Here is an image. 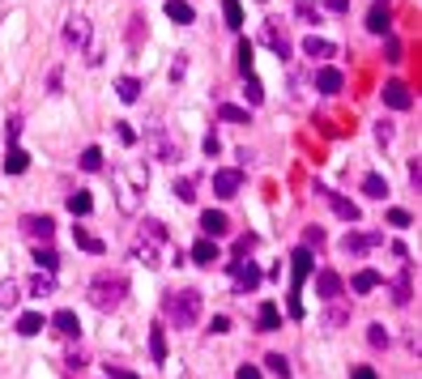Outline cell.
<instances>
[{
    "mask_svg": "<svg viewBox=\"0 0 422 379\" xmlns=\"http://www.w3.org/2000/svg\"><path fill=\"white\" fill-rule=\"evenodd\" d=\"M252 247H256V235H239V243H235V260H239V256H252Z\"/></svg>",
    "mask_w": 422,
    "mask_h": 379,
    "instance_id": "obj_48",
    "label": "cell"
},
{
    "mask_svg": "<svg viewBox=\"0 0 422 379\" xmlns=\"http://www.w3.org/2000/svg\"><path fill=\"white\" fill-rule=\"evenodd\" d=\"M116 137H120V141H124V145H132V141H137V132H132V128H128V124H116Z\"/></svg>",
    "mask_w": 422,
    "mask_h": 379,
    "instance_id": "obj_60",
    "label": "cell"
},
{
    "mask_svg": "<svg viewBox=\"0 0 422 379\" xmlns=\"http://www.w3.org/2000/svg\"><path fill=\"white\" fill-rule=\"evenodd\" d=\"M367 341H372L376 350H384V345H388V333H384V324H372V329H367Z\"/></svg>",
    "mask_w": 422,
    "mask_h": 379,
    "instance_id": "obj_46",
    "label": "cell"
},
{
    "mask_svg": "<svg viewBox=\"0 0 422 379\" xmlns=\"http://www.w3.org/2000/svg\"><path fill=\"white\" fill-rule=\"evenodd\" d=\"M311 277V247H294L290 256V290H303Z\"/></svg>",
    "mask_w": 422,
    "mask_h": 379,
    "instance_id": "obj_7",
    "label": "cell"
},
{
    "mask_svg": "<svg viewBox=\"0 0 422 379\" xmlns=\"http://www.w3.org/2000/svg\"><path fill=\"white\" fill-rule=\"evenodd\" d=\"M273 329H282V311L273 303H265L260 307V333H273Z\"/></svg>",
    "mask_w": 422,
    "mask_h": 379,
    "instance_id": "obj_32",
    "label": "cell"
},
{
    "mask_svg": "<svg viewBox=\"0 0 422 379\" xmlns=\"http://www.w3.org/2000/svg\"><path fill=\"white\" fill-rule=\"evenodd\" d=\"M81 171H90V175L102 171V153H98V145H90V149L81 153Z\"/></svg>",
    "mask_w": 422,
    "mask_h": 379,
    "instance_id": "obj_43",
    "label": "cell"
},
{
    "mask_svg": "<svg viewBox=\"0 0 422 379\" xmlns=\"http://www.w3.org/2000/svg\"><path fill=\"white\" fill-rule=\"evenodd\" d=\"M149 141H154V149H158V158H163V162H175V158H179L175 141H171L163 128H158V124H149Z\"/></svg>",
    "mask_w": 422,
    "mask_h": 379,
    "instance_id": "obj_16",
    "label": "cell"
},
{
    "mask_svg": "<svg viewBox=\"0 0 422 379\" xmlns=\"http://www.w3.org/2000/svg\"><path fill=\"white\" fill-rule=\"evenodd\" d=\"M260 39H265V43H269L273 51H278L282 60L290 56V39H286V30L278 26V18H265V26H260Z\"/></svg>",
    "mask_w": 422,
    "mask_h": 379,
    "instance_id": "obj_11",
    "label": "cell"
},
{
    "mask_svg": "<svg viewBox=\"0 0 422 379\" xmlns=\"http://www.w3.org/2000/svg\"><path fill=\"white\" fill-rule=\"evenodd\" d=\"M200 149H205V153H209V158H214V153H222V141H218V132H209V137H205V145H200Z\"/></svg>",
    "mask_w": 422,
    "mask_h": 379,
    "instance_id": "obj_55",
    "label": "cell"
},
{
    "mask_svg": "<svg viewBox=\"0 0 422 379\" xmlns=\"http://www.w3.org/2000/svg\"><path fill=\"white\" fill-rule=\"evenodd\" d=\"M239 69H243V73H252V43H247V39L239 43Z\"/></svg>",
    "mask_w": 422,
    "mask_h": 379,
    "instance_id": "obj_49",
    "label": "cell"
},
{
    "mask_svg": "<svg viewBox=\"0 0 422 379\" xmlns=\"http://www.w3.org/2000/svg\"><path fill=\"white\" fill-rule=\"evenodd\" d=\"M315 192H320V196L329 200V209L337 213V218H346V222H354V218H358V205H354L350 196H341V192H333V188H325V184H315Z\"/></svg>",
    "mask_w": 422,
    "mask_h": 379,
    "instance_id": "obj_8",
    "label": "cell"
},
{
    "mask_svg": "<svg viewBox=\"0 0 422 379\" xmlns=\"http://www.w3.org/2000/svg\"><path fill=\"white\" fill-rule=\"evenodd\" d=\"M51 324H56V333H64V337H77L81 333V319L73 311H56V315H51Z\"/></svg>",
    "mask_w": 422,
    "mask_h": 379,
    "instance_id": "obj_25",
    "label": "cell"
},
{
    "mask_svg": "<svg viewBox=\"0 0 422 379\" xmlns=\"http://www.w3.org/2000/svg\"><path fill=\"white\" fill-rule=\"evenodd\" d=\"M384 243V235H358V230H346V239H341V251H350V256H367L372 247H380Z\"/></svg>",
    "mask_w": 422,
    "mask_h": 379,
    "instance_id": "obj_10",
    "label": "cell"
},
{
    "mask_svg": "<svg viewBox=\"0 0 422 379\" xmlns=\"http://www.w3.org/2000/svg\"><path fill=\"white\" fill-rule=\"evenodd\" d=\"M167 18L179 22V26H192L196 22V9L188 5V0H167Z\"/></svg>",
    "mask_w": 422,
    "mask_h": 379,
    "instance_id": "obj_21",
    "label": "cell"
},
{
    "mask_svg": "<svg viewBox=\"0 0 422 379\" xmlns=\"http://www.w3.org/2000/svg\"><path fill=\"white\" fill-rule=\"evenodd\" d=\"M51 290H56V273H34V277H30V294L47 298Z\"/></svg>",
    "mask_w": 422,
    "mask_h": 379,
    "instance_id": "obj_34",
    "label": "cell"
},
{
    "mask_svg": "<svg viewBox=\"0 0 422 379\" xmlns=\"http://www.w3.org/2000/svg\"><path fill=\"white\" fill-rule=\"evenodd\" d=\"M265 366H269L278 379H290V362H286V354H265Z\"/></svg>",
    "mask_w": 422,
    "mask_h": 379,
    "instance_id": "obj_39",
    "label": "cell"
},
{
    "mask_svg": "<svg viewBox=\"0 0 422 379\" xmlns=\"http://www.w3.org/2000/svg\"><path fill=\"white\" fill-rule=\"evenodd\" d=\"M320 5H325L329 13H346V9H350V0H320Z\"/></svg>",
    "mask_w": 422,
    "mask_h": 379,
    "instance_id": "obj_59",
    "label": "cell"
},
{
    "mask_svg": "<svg viewBox=\"0 0 422 379\" xmlns=\"http://www.w3.org/2000/svg\"><path fill=\"white\" fill-rule=\"evenodd\" d=\"M149 358L158 366L167 362V333H163V324H154V329H149Z\"/></svg>",
    "mask_w": 422,
    "mask_h": 379,
    "instance_id": "obj_19",
    "label": "cell"
},
{
    "mask_svg": "<svg viewBox=\"0 0 422 379\" xmlns=\"http://www.w3.org/2000/svg\"><path fill=\"white\" fill-rule=\"evenodd\" d=\"M158 247H163V243H149V239H141V243H137V260H141V264H149V268H158V264H163Z\"/></svg>",
    "mask_w": 422,
    "mask_h": 379,
    "instance_id": "obj_30",
    "label": "cell"
},
{
    "mask_svg": "<svg viewBox=\"0 0 422 379\" xmlns=\"http://www.w3.org/2000/svg\"><path fill=\"white\" fill-rule=\"evenodd\" d=\"M235 379H260V366H247V362H243V366L235 371Z\"/></svg>",
    "mask_w": 422,
    "mask_h": 379,
    "instance_id": "obj_62",
    "label": "cell"
},
{
    "mask_svg": "<svg viewBox=\"0 0 422 379\" xmlns=\"http://www.w3.org/2000/svg\"><path fill=\"white\" fill-rule=\"evenodd\" d=\"M90 39H94V26H90V18H86V13H73V18L64 22V43L81 51V47H90Z\"/></svg>",
    "mask_w": 422,
    "mask_h": 379,
    "instance_id": "obj_5",
    "label": "cell"
},
{
    "mask_svg": "<svg viewBox=\"0 0 422 379\" xmlns=\"http://www.w3.org/2000/svg\"><path fill=\"white\" fill-rule=\"evenodd\" d=\"M64 362H69L73 371H81V366H86V354H81V350H73V354H64Z\"/></svg>",
    "mask_w": 422,
    "mask_h": 379,
    "instance_id": "obj_61",
    "label": "cell"
},
{
    "mask_svg": "<svg viewBox=\"0 0 422 379\" xmlns=\"http://www.w3.org/2000/svg\"><path fill=\"white\" fill-rule=\"evenodd\" d=\"M141 239H149V243H167V226L158 222V218H145V222H141Z\"/></svg>",
    "mask_w": 422,
    "mask_h": 379,
    "instance_id": "obj_33",
    "label": "cell"
},
{
    "mask_svg": "<svg viewBox=\"0 0 422 379\" xmlns=\"http://www.w3.org/2000/svg\"><path fill=\"white\" fill-rule=\"evenodd\" d=\"M376 141H380V145L393 141V120H376Z\"/></svg>",
    "mask_w": 422,
    "mask_h": 379,
    "instance_id": "obj_47",
    "label": "cell"
},
{
    "mask_svg": "<svg viewBox=\"0 0 422 379\" xmlns=\"http://www.w3.org/2000/svg\"><path fill=\"white\" fill-rule=\"evenodd\" d=\"M218 116H222L226 124H247V120H252V116L243 111V106H235V102H226V106H222V111H218Z\"/></svg>",
    "mask_w": 422,
    "mask_h": 379,
    "instance_id": "obj_42",
    "label": "cell"
},
{
    "mask_svg": "<svg viewBox=\"0 0 422 379\" xmlns=\"http://www.w3.org/2000/svg\"><path fill=\"white\" fill-rule=\"evenodd\" d=\"M43 324H47V319H43L39 311H26V315H18V333H22V337H34V333H43Z\"/></svg>",
    "mask_w": 422,
    "mask_h": 379,
    "instance_id": "obj_27",
    "label": "cell"
},
{
    "mask_svg": "<svg viewBox=\"0 0 422 379\" xmlns=\"http://www.w3.org/2000/svg\"><path fill=\"white\" fill-rule=\"evenodd\" d=\"M192 260H196V264H214V260H218V239H209V235L196 239V243H192Z\"/></svg>",
    "mask_w": 422,
    "mask_h": 379,
    "instance_id": "obj_20",
    "label": "cell"
},
{
    "mask_svg": "<svg viewBox=\"0 0 422 379\" xmlns=\"http://www.w3.org/2000/svg\"><path fill=\"white\" fill-rule=\"evenodd\" d=\"M414 298V273H409V260H405V268L397 273V282H393V303L397 307H405Z\"/></svg>",
    "mask_w": 422,
    "mask_h": 379,
    "instance_id": "obj_15",
    "label": "cell"
},
{
    "mask_svg": "<svg viewBox=\"0 0 422 379\" xmlns=\"http://www.w3.org/2000/svg\"><path fill=\"white\" fill-rule=\"evenodd\" d=\"M86 298L98 307V311H116L124 298H128V277H111V273H102V277H94L90 286H86Z\"/></svg>",
    "mask_w": 422,
    "mask_h": 379,
    "instance_id": "obj_2",
    "label": "cell"
},
{
    "mask_svg": "<svg viewBox=\"0 0 422 379\" xmlns=\"http://www.w3.org/2000/svg\"><path fill=\"white\" fill-rule=\"evenodd\" d=\"M107 379H141V375L128 371V366H111V362H107Z\"/></svg>",
    "mask_w": 422,
    "mask_h": 379,
    "instance_id": "obj_51",
    "label": "cell"
},
{
    "mask_svg": "<svg viewBox=\"0 0 422 379\" xmlns=\"http://www.w3.org/2000/svg\"><path fill=\"white\" fill-rule=\"evenodd\" d=\"M73 243H77L81 251H90V256H102V251H107V243H102L98 235H90L86 226H73Z\"/></svg>",
    "mask_w": 422,
    "mask_h": 379,
    "instance_id": "obj_17",
    "label": "cell"
},
{
    "mask_svg": "<svg viewBox=\"0 0 422 379\" xmlns=\"http://www.w3.org/2000/svg\"><path fill=\"white\" fill-rule=\"evenodd\" d=\"M90 209H94L90 192H69V213H90Z\"/></svg>",
    "mask_w": 422,
    "mask_h": 379,
    "instance_id": "obj_38",
    "label": "cell"
},
{
    "mask_svg": "<svg viewBox=\"0 0 422 379\" xmlns=\"http://www.w3.org/2000/svg\"><path fill=\"white\" fill-rule=\"evenodd\" d=\"M303 239H307V247H320V243H325V230H320V226H307Z\"/></svg>",
    "mask_w": 422,
    "mask_h": 379,
    "instance_id": "obj_52",
    "label": "cell"
},
{
    "mask_svg": "<svg viewBox=\"0 0 422 379\" xmlns=\"http://www.w3.org/2000/svg\"><path fill=\"white\" fill-rule=\"evenodd\" d=\"M141 34H145V22H141V18H132V22H128V43L137 47V43H141Z\"/></svg>",
    "mask_w": 422,
    "mask_h": 379,
    "instance_id": "obj_50",
    "label": "cell"
},
{
    "mask_svg": "<svg viewBox=\"0 0 422 379\" xmlns=\"http://www.w3.org/2000/svg\"><path fill=\"white\" fill-rule=\"evenodd\" d=\"M294 18H303V22H320L325 13H320V5H311V0H299V5H294Z\"/></svg>",
    "mask_w": 422,
    "mask_h": 379,
    "instance_id": "obj_41",
    "label": "cell"
},
{
    "mask_svg": "<svg viewBox=\"0 0 422 379\" xmlns=\"http://www.w3.org/2000/svg\"><path fill=\"white\" fill-rule=\"evenodd\" d=\"M350 379H380V375H376V366H354Z\"/></svg>",
    "mask_w": 422,
    "mask_h": 379,
    "instance_id": "obj_58",
    "label": "cell"
},
{
    "mask_svg": "<svg viewBox=\"0 0 422 379\" xmlns=\"http://www.w3.org/2000/svg\"><path fill=\"white\" fill-rule=\"evenodd\" d=\"M22 235H26V239H39V243H47L51 235H56V222H51V218H43V213H26V218H22Z\"/></svg>",
    "mask_w": 422,
    "mask_h": 379,
    "instance_id": "obj_9",
    "label": "cell"
},
{
    "mask_svg": "<svg viewBox=\"0 0 422 379\" xmlns=\"http://www.w3.org/2000/svg\"><path fill=\"white\" fill-rule=\"evenodd\" d=\"M222 13H226V26L231 30L243 26V5H239V0H222Z\"/></svg>",
    "mask_w": 422,
    "mask_h": 379,
    "instance_id": "obj_37",
    "label": "cell"
},
{
    "mask_svg": "<svg viewBox=\"0 0 422 379\" xmlns=\"http://www.w3.org/2000/svg\"><path fill=\"white\" fill-rule=\"evenodd\" d=\"M384 106H388V111H409V106H414V94H409V85L405 81H384Z\"/></svg>",
    "mask_w": 422,
    "mask_h": 379,
    "instance_id": "obj_6",
    "label": "cell"
},
{
    "mask_svg": "<svg viewBox=\"0 0 422 379\" xmlns=\"http://www.w3.org/2000/svg\"><path fill=\"white\" fill-rule=\"evenodd\" d=\"M18 298H22V290H18V282H0V307H18Z\"/></svg>",
    "mask_w": 422,
    "mask_h": 379,
    "instance_id": "obj_40",
    "label": "cell"
},
{
    "mask_svg": "<svg viewBox=\"0 0 422 379\" xmlns=\"http://www.w3.org/2000/svg\"><path fill=\"white\" fill-rule=\"evenodd\" d=\"M384 56H388V64L401 60V43H397V39H384Z\"/></svg>",
    "mask_w": 422,
    "mask_h": 379,
    "instance_id": "obj_53",
    "label": "cell"
},
{
    "mask_svg": "<svg viewBox=\"0 0 422 379\" xmlns=\"http://www.w3.org/2000/svg\"><path fill=\"white\" fill-rule=\"evenodd\" d=\"M384 218H388V226H397V230H405V226L414 222V218H409V213H405V209H388V213H384Z\"/></svg>",
    "mask_w": 422,
    "mask_h": 379,
    "instance_id": "obj_45",
    "label": "cell"
},
{
    "mask_svg": "<svg viewBox=\"0 0 422 379\" xmlns=\"http://www.w3.org/2000/svg\"><path fill=\"white\" fill-rule=\"evenodd\" d=\"M325 324H329V329H346V324H350V311L333 298V307H329V315H325Z\"/></svg>",
    "mask_w": 422,
    "mask_h": 379,
    "instance_id": "obj_36",
    "label": "cell"
},
{
    "mask_svg": "<svg viewBox=\"0 0 422 379\" xmlns=\"http://www.w3.org/2000/svg\"><path fill=\"white\" fill-rule=\"evenodd\" d=\"M5 171H9V175H22V171H30V158H26V149L9 145V153H5Z\"/></svg>",
    "mask_w": 422,
    "mask_h": 379,
    "instance_id": "obj_26",
    "label": "cell"
},
{
    "mask_svg": "<svg viewBox=\"0 0 422 379\" xmlns=\"http://www.w3.org/2000/svg\"><path fill=\"white\" fill-rule=\"evenodd\" d=\"M341 286H346V282L333 273V268H320V273H315V294H320L325 303H333V298L341 294Z\"/></svg>",
    "mask_w": 422,
    "mask_h": 379,
    "instance_id": "obj_14",
    "label": "cell"
},
{
    "mask_svg": "<svg viewBox=\"0 0 422 379\" xmlns=\"http://www.w3.org/2000/svg\"><path fill=\"white\" fill-rule=\"evenodd\" d=\"M350 286H354V294H372V290L380 286V273H376V268H362V273H358Z\"/></svg>",
    "mask_w": 422,
    "mask_h": 379,
    "instance_id": "obj_29",
    "label": "cell"
},
{
    "mask_svg": "<svg viewBox=\"0 0 422 379\" xmlns=\"http://www.w3.org/2000/svg\"><path fill=\"white\" fill-rule=\"evenodd\" d=\"M239 184H243V171H239V167H226V171L214 175V192H218L222 200H231V196L239 192Z\"/></svg>",
    "mask_w": 422,
    "mask_h": 379,
    "instance_id": "obj_13",
    "label": "cell"
},
{
    "mask_svg": "<svg viewBox=\"0 0 422 379\" xmlns=\"http://www.w3.org/2000/svg\"><path fill=\"white\" fill-rule=\"evenodd\" d=\"M116 94H120V102H137L141 98V81L137 77H120L116 81Z\"/></svg>",
    "mask_w": 422,
    "mask_h": 379,
    "instance_id": "obj_31",
    "label": "cell"
},
{
    "mask_svg": "<svg viewBox=\"0 0 422 379\" xmlns=\"http://www.w3.org/2000/svg\"><path fill=\"white\" fill-rule=\"evenodd\" d=\"M60 85H64V73H60V69H51V77H47V90H51V94H60Z\"/></svg>",
    "mask_w": 422,
    "mask_h": 379,
    "instance_id": "obj_57",
    "label": "cell"
},
{
    "mask_svg": "<svg viewBox=\"0 0 422 379\" xmlns=\"http://www.w3.org/2000/svg\"><path fill=\"white\" fill-rule=\"evenodd\" d=\"M341 81H346V77H341L337 69H320V73H315V90H320V94H337Z\"/></svg>",
    "mask_w": 422,
    "mask_h": 379,
    "instance_id": "obj_23",
    "label": "cell"
},
{
    "mask_svg": "<svg viewBox=\"0 0 422 379\" xmlns=\"http://www.w3.org/2000/svg\"><path fill=\"white\" fill-rule=\"evenodd\" d=\"M362 196L384 200V196H388V179H384V175H367V179H362Z\"/></svg>",
    "mask_w": 422,
    "mask_h": 379,
    "instance_id": "obj_28",
    "label": "cell"
},
{
    "mask_svg": "<svg viewBox=\"0 0 422 379\" xmlns=\"http://www.w3.org/2000/svg\"><path fill=\"white\" fill-rule=\"evenodd\" d=\"M209 333H231V315H214L209 319Z\"/></svg>",
    "mask_w": 422,
    "mask_h": 379,
    "instance_id": "obj_54",
    "label": "cell"
},
{
    "mask_svg": "<svg viewBox=\"0 0 422 379\" xmlns=\"http://www.w3.org/2000/svg\"><path fill=\"white\" fill-rule=\"evenodd\" d=\"M200 230H205L209 239H222V235L231 230V218H226L222 209H205V213H200Z\"/></svg>",
    "mask_w": 422,
    "mask_h": 379,
    "instance_id": "obj_12",
    "label": "cell"
},
{
    "mask_svg": "<svg viewBox=\"0 0 422 379\" xmlns=\"http://www.w3.org/2000/svg\"><path fill=\"white\" fill-rule=\"evenodd\" d=\"M18 132H22V116H9V124H5V137H9V145L18 141Z\"/></svg>",
    "mask_w": 422,
    "mask_h": 379,
    "instance_id": "obj_56",
    "label": "cell"
},
{
    "mask_svg": "<svg viewBox=\"0 0 422 379\" xmlns=\"http://www.w3.org/2000/svg\"><path fill=\"white\" fill-rule=\"evenodd\" d=\"M409 179H414V188H418V184H422V162H418V158H414V162H409Z\"/></svg>",
    "mask_w": 422,
    "mask_h": 379,
    "instance_id": "obj_63",
    "label": "cell"
},
{
    "mask_svg": "<svg viewBox=\"0 0 422 379\" xmlns=\"http://www.w3.org/2000/svg\"><path fill=\"white\" fill-rule=\"evenodd\" d=\"M260 264L252 260V256H239L235 264H231V282H235V294H247V290H256L260 286Z\"/></svg>",
    "mask_w": 422,
    "mask_h": 379,
    "instance_id": "obj_4",
    "label": "cell"
},
{
    "mask_svg": "<svg viewBox=\"0 0 422 379\" xmlns=\"http://www.w3.org/2000/svg\"><path fill=\"white\" fill-rule=\"evenodd\" d=\"M252 162H256V153H252V149L243 145V149H239V167H252Z\"/></svg>",
    "mask_w": 422,
    "mask_h": 379,
    "instance_id": "obj_64",
    "label": "cell"
},
{
    "mask_svg": "<svg viewBox=\"0 0 422 379\" xmlns=\"http://www.w3.org/2000/svg\"><path fill=\"white\" fill-rule=\"evenodd\" d=\"M34 264L43 268V273H56V268H60V256H56V247H51V243L43 247V243H39V247H34Z\"/></svg>",
    "mask_w": 422,
    "mask_h": 379,
    "instance_id": "obj_24",
    "label": "cell"
},
{
    "mask_svg": "<svg viewBox=\"0 0 422 379\" xmlns=\"http://www.w3.org/2000/svg\"><path fill=\"white\" fill-rule=\"evenodd\" d=\"M200 311H205L200 290H179V294H171V319L179 324V329H192V324L200 319Z\"/></svg>",
    "mask_w": 422,
    "mask_h": 379,
    "instance_id": "obj_3",
    "label": "cell"
},
{
    "mask_svg": "<svg viewBox=\"0 0 422 379\" xmlns=\"http://www.w3.org/2000/svg\"><path fill=\"white\" fill-rule=\"evenodd\" d=\"M175 196H179L184 205H192V200H196V179H175Z\"/></svg>",
    "mask_w": 422,
    "mask_h": 379,
    "instance_id": "obj_44",
    "label": "cell"
},
{
    "mask_svg": "<svg viewBox=\"0 0 422 379\" xmlns=\"http://www.w3.org/2000/svg\"><path fill=\"white\" fill-rule=\"evenodd\" d=\"M303 51H307L311 60H329V56H333L337 47H333L329 39H320V34H307V39H303Z\"/></svg>",
    "mask_w": 422,
    "mask_h": 379,
    "instance_id": "obj_18",
    "label": "cell"
},
{
    "mask_svg": "<svg viewBox=\"0 0 422 379\" xmlns=\"http://www.w3.org/2000/svg\"><path fill=\"white\" fill-rule=\"evenodd\" d=\"M111 188H116V200L124 213H137L141 200H145V188H149V171L141 167V162H132V167H116L111 171Z\"/></svg>",
    "mask_w": 422,
    "mask_h": 379,
    "instance_id": "obj_1",
    "label": "cell"
},
{
    "mask_svg": "<svg viewBox=\"0 0 422 379\" xmlns=\"http://www.w3.org/2000/svg\"><path fill=\"white\" fill-rule=\"evenodd\" d=\"M388 22H393V13H388L384 0H380V5H372V13H367V30H372V34H384Z\"/></svg>",
    "mask_w": 422,
    "mask_h": 379,
    "instance_id": "obj_22",
    "label": "cell"
},
{
    "mask_svg": "<svg viewBox=\"0 0 422 379\" xmlns=\"http://www.w3.org/2000/svg\"><path fill=\"white\" fill-rule=\"evenodd\" d=\"M243 94H247V102H252V106H260V102H265V85H260L252 73H243Z\"/></svg>",
    "mask_w": 422,
    "mask_h": 379,
    "instance_id": "obj_35",
    "label": "cell"
}]
</instances>
